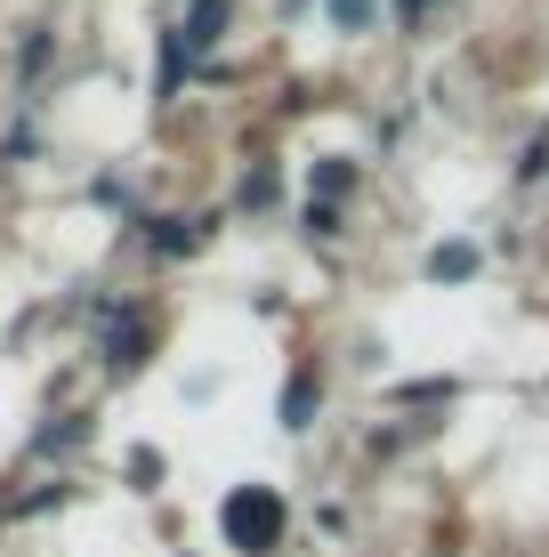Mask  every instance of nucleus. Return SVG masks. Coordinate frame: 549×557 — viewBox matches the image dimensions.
I'll return each instance as SVG.
<instances>
[{"instance_id":"1","label":"nucleus","mask_w":549,"mask_h":557,"mask_svg":"<svg viewBox=\"0 0 549 557\" xmlns=\"http://www.w3.org/2000/svg\"><path fill=\"white\" fill-rule=\"evenodd\" d=\"M219 525H226L235 549H275L283 542V493L275 485H235L226 509H219Z\"/></svg>"},{"instance_id":"2","label":"nucleus","mask_w":549,"mask_h":557,"mask_svg":"<svg viewBox=\"0 0 549 557\" xmlns=\"http://www.w3.org/2000/svg\"><path fill=\"white\" fill-rule=\"evenodd\" d=\"M226 9L235 0H195V16H186V33H178V49H211L219 33H226Z\"/></svg>"},{"instance_id":"3","label":"nucleus","mask_w":549,"mask_h":557,"mask_svg":"<svg viewBox=\"0 0 549 557\" xmlns=\"http://www.w3.org/2000/svg\"><path fill=\"white\" fill-rule=\"evenodd\" d=\"M428 275L437 283H469L477 275V251H469V243H437V251H428Z\"/></svg>"},{"instance_id":"4","label":"nucleus","mask_w":549,"mask_h":557,"mask_svg":"<svg viewBox=\"0 0 549 557\" xmlns=\"http://www.w3.org/2000/svg\"><path fill=\"white\" fill-rule=\"evenodd\" d=\"M308 412H315V380L299 372L291 388H283V429H308Z\"/></svg>"},{"instance_id":"5","label":"nucleus","mask_w":549,"mask_h":557,"mask_svg":"<svg viewBox=\"0 0 549 557\" xmlns=\"http://www.w3.org/2000/svg\"><path fill=\"white\" fill-rule=\"evenodd\" d=\"M348 186H355V170H348V162H315V202H339Z\"/></svg>"},{"instance_id":"6","label":"nucleus","mask_w":549,"mask_h":557,"mask_svg":"<svg viewBox=\"0 0 549 557\" xmlns=\"http://www.w3.org/2000/svg\"><path fill=\"white\" fill-rule=\"evenodd\" d=\"M202 243V226H186V219H162L154 226V251H195Z\"/></svg>"},{"instance_id":"7","label":"nucleus","mask_w":549,"mask_h":557,"mask_svg":"<svg viewBox=\"0 0 549 557\" xmlns=\"http://www.w3.org/2000/svg\"><path fill=\"white\" fill-rule=\"evenodd\" d=\"M332 25L339 33H364L372 25V0H332Z\"/></svg>"},{"instance_id":"8","label":"nucleus","mask_w":549,"mask_h":557,"mask_svg":"<svg viewBox=\"0 0 549 557\" xmlns=\"http://www.w3.org/2000/svg\"><path fill=\"white\" fill-rule=\"evenodd\" d=\"M242 202H275V170H251V178H242Z\"/></svg>"},{"instance_id":"9","label":"nucleus","mask_w":549,"mask_h":557,"mask_svg":"<svg viewBox=\"0 0 549 557\" xmlns=\"http://www.w3.org/2000/svg\"><path fill=\"white\" fill-rule=\"evenodd\" d=\"M421 9H428V0H404V16H421Z\"/></svg>"}]
</instances>
